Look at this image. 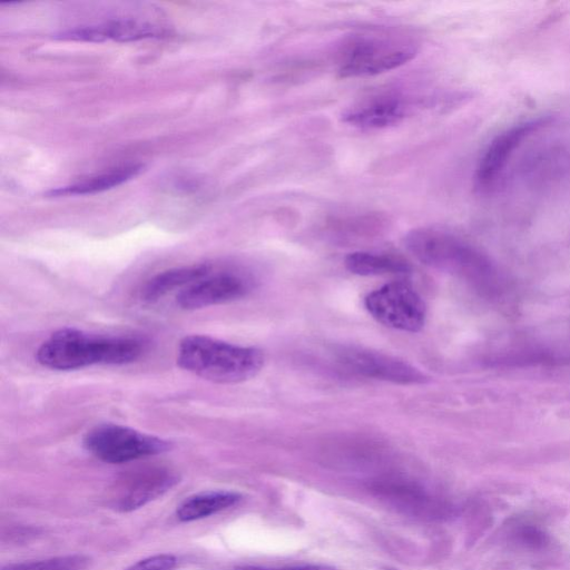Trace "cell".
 Returning <instances> with one entry per match:
<instances>
[{"instance_id":"cell-15","label":"cell","mask_w":570,"mask_h":570,"mask_svg":"<svg viewBox=\"0 0 570 570\" xmlns=\"http://www.w3.org/2000/svg\"><path fill=\"white\" fill-rule=\"evenodd\" d=\"M240 499L242 495L235 491H204L186 498L176 514L183 522L195 521L234 507Z\"/></svg>"},{"instance_id":"cell-3","label":"cell","mask_w":570,"mask_h":570,"mask_svg":"<svg viewBox=\"0 0 570 570\" xmlns=\"http://www.w3.org/2000/svg\"><path fill=\"white\" fill-rule=\"evenodd\" d=\"M177 364L205 380L232 384L254 377L263 367V353L208 335L185 336L178 345Z\"/></svg>"},{"instance_id":"cell-13","label":"cell","mask_w":570,"mask_h":570,"mask_svg":"<svg viewBox=\"0 0 570 570\" xmlns=\"http://www.w3.org/2000/svg\"><path fill=\"white\" fill-rule=\"evenodd\" d=\"M161 31L146 22L137 20L111 21L98 26L81 27L62 32L63 39L102 41L106 39L135 40L160 35Z\"/></svg>"},{"instance_id":"cell-8","label":"cell","mask_w":570,"mask_h":570,"mask_svg":"<svg viewBox=\"0 0 570 570\" xmlns=\"http://www.w3.org/2000/svg\"><path fill=\"white\" fill-rule=\"evenodd\" d=\"M376 495L393 508L420 518H440L446 514V502L415 480L390 475L371 484Z\"/></svg>"},{"instance_id":"cell-18","label":"cell","mask_w":570,"mask_h":570,"mask_svg":"<svg viewBox=\"0 0 570 570\" xmlns=\"http://www.w3.org/2000/svg\"><path fill=\"white\" fill-rule=\"evenodd\" d=\"M89 558L82 554L59 556L2 566L0 570H85Z\"/></svg>"},{"instance_id":"cell-17","label":"cell","mask_w":570,"mask_h":570,"mask_svg":"<svg viewBox=\"0 0 570 570\" xmlns=\"http://www.w3.org/2000/svg\"><path fill=\"white\" fill-rule=\"evenodd\" d=\"M141 169L142 165L124 166L72 185L58 187L50 190L48 195L52 197H59L104 191L131 179L132 177L137 176Z\"/></svg>"},{"instance_id":"cell-1","label":"cell","mask_w":570,"mask_h":570,"mask_svg":"<svg viewBox=\"0 0 570 570\" xmlns=\"http://www.w3.org/2000/svg\"><path fill=\"white\" fill-rule=\"evenodd\" d=\"M144 351L140 340L131 336L96 335L65 327L53 332L36 353L39 364L57 371L90 365H122L136 361Z\"/></svg>"},{"instance_id":"cell-6","label":"cell","mask_w":570,"mask_h":570,"mask_svg":"<svg viewBox=\"0 0 570 570\" xmlns=\"http://www.w3.org/2000/svg\"><path fill=\"white\" fill-rule=\"evenodd\" d=\"M364 305L374 320L394 330L414 333L425 323L424 301L404 282H392L368 293Z\"/></svg>"},{"instance_id":"cell-21","label":"cell","mask_w":570,"mask_h":570,"mask_svg":"<svg viewBox=\"0 0 570 570\" xmlns=\"http://www.w3.org/2000/svg\"><path fill=\"white\" fill-rule=\"evenodd\" d=\"M518 533L521 542L532 548L542 547L546 542V535L533 527L523 525Z\"/></svg>"},{"instance_id":"cell-22","label":"cell","mask_w":570,"mask_h":570,"mask_svg":"<svg viewBox=\"0 0 570 570\" xmlns=\"http://www.w3.org/2000/svg\"><path fill=\"white\" fill-rule=\"evenodd\" d=\"M391 570H393V569H391Z\"/></svg>"},{"instance_id":"cell-2","label":"cell","mask_w":570,"mask_h":570,"mask_svg":"<svg viewBox=\"0 0 570 570\" xmlns=\"http://www.w3.org/2000/svg\"><path fill=\"white\" fill-rule=\"evenodd\" d=\"M409 252L421 263L456 274L488 294L501 283L491 262L458 236L433 227H419L404 237Z\"/></svg>"},{"instance_id":"cell-11","label":"cell","mask_w":570,"mask_h":570,"mask_svg":"<svg viewBox=\"0 0 570 570\" xmlns=\"http://www.w3.org/2000/svg\"><path fill=\"white\" fill-rule=\"evenodd\" d=\"M549 120L535 119L519 124L498 135L481 157L474 174V187L480 193L489 191L504 169L513 150Z\"/></svg>"},{"instance_id":"cell-4","label":"cell","mask_w":570,"mask_h":570,"mask_svg":"<svg viewBox=\"0 0 570 570\" xmlns=\"http://www.w3.org/2000/svg\"><path fill=\"white\" fill-rule=\"evenodd\" d=\"M416 53L417 45L407 37L361 33L340 48L337 70L343 78L376 76L407 63Z\"/></svg>"},{"instance_id":"cell-7","label":"cell","mask_w":570,"mask_h":570,"mask_svg":"<svg viewBox=\"0 0 570 570\" xmlns=\"http://www.w3.org/2000/svg\"><path fill=\"white\" fill-rule=\"evenodd\" d=\"M254 288L250 274L239 269L212 272L177 294V305L184 309H198L232 302L246 296Z\"/></svg>"},{"instance_id":"cell-9","label":"cell","mask_w":570,"mask_h":570,"mask_svg":"<svg viewBox=\"0 0 570 570\" xmlns=\"http://www.w3.org/2000/svg\"><path fill=\"white\" fill-rule=\"evenodd\" d=\"M337 362L348 371L370 379L400 384H421L428 376L413 365L376 351L343 346L336 352Z\"/></svg>"},{"instance_id":"cell-10","label":"cell","mask_w":570,"mask_h":570,"mask_svg":"<svg viewBox=\"0 0 570 570\" xmlns=\"http://www.w3.org/2000/svg\"><path fill=\"white\" fill-rule=\"evenodd\" d=\"M411 108V102L402 95L381 92L351 105L342 112L341 119L362 130L385 129L403 121Z\"/></svg>"},{"instance_id":"cell-12","label":"cell","mask_w":570,"mask_h":570,"mask_svg":"<svg viewBox=\"0 0 570 570\" xmlns=\"http://www.w3.org/2000/svg\"><path fill=\"white\" fill-rule=\"evenodd\" d=\"M177 481V475L167 469L157 468L137 472L120 491L115 507L122 512L139 509L168 491Z\"/></svg>"},{"instance_id":"cell-20","label":"cell","mask_w":570,"mask_h":570,"mask_svg":"<svg viewBox=\"0 0 570 570\" xmlns=\"http://www.w3.org/2000/svg\"><path fill=\"white\" fill-rule=\"evenodd\" d=\"M234 570H336L333 567L325 564H294V566H282V567H266V566H254V564H243L237 566Z\"/></svg>"},{"instance_id":"cell-19","label":"cell","mask_w":570,"mask_h":570,"mask_svg":"<svg viewBox=\"0 0 570 570\" xmlns=\"http://www.w3.org/2000/svg\"><path fill=\"white\" fill-rule=\"evenodd\" d=\"M177 559L173 554H155L137 561L125 570H174Z\"/></svg>"},{"instance_id":"cell-5","label":"cell","mask_w":570,"mask_h":570,"mask_svg":"<svg viewBox=\"0 0 570 570\" xmlns=\"http://www.w3.org/2000/svg\"><path fill=\"white\" fill-rule=\"evenodd\" d=\"M82 442L95 458L112 464L157 455L173 446L167 440L115 423L94 426Z\"/></svg>"},{"instance_id":"cell-16","label":"cell","mask_w":570,"mask_h":570,"mask_svg":"<svg viewBox=\"0 0 570 570\" xmlns=\"http://www.w3.org/2000/svg\"><path fill=\"white\" fill-rule=\"evenodd\" d=\"M344 264L351 273L360 276L399 275L412 271L409 262L386 253L354 252L345 257Z\"/></svg>"},{"instance_id":"cell-14","label":"cell","mask_w":570,"mask_h":570,"mask_svg":"<svg viewBox=\"0 0 570 570\" xmlns=\"http://www.w3.org/2000/svg\"><path fill=\"white\" fill-rule=\"evenodd\" d=\"M213 271L209 264H195L170 268L150 277L140 289V297L147 302H154L169 292L189 286Z\"/></svg>"}]
</instances>
